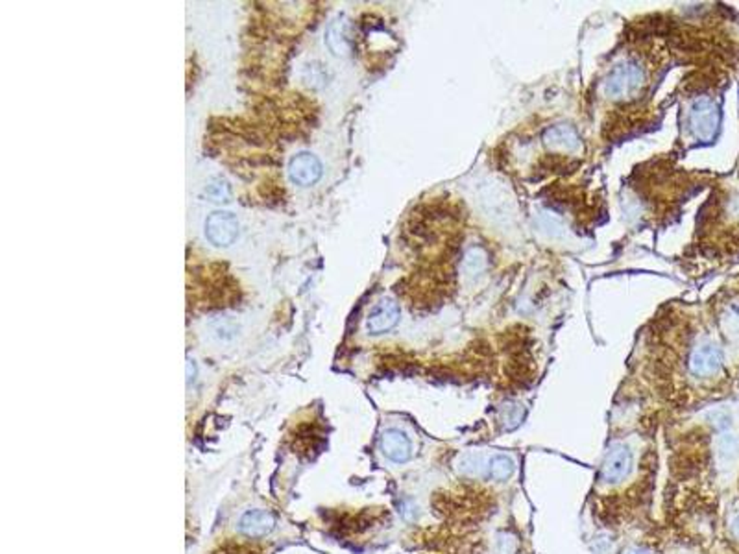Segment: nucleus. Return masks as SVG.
Instances as JSON below:
<instances>
[{
    "label": "nucleus",
    "instance_id": "1",
    "mask_svg": "<svg viewBox=\"0 0 739 554\" xmlns=\"http://www.w3.org/2000/svg\"><path fill=\"white\" fill-rule=\"evenodd\" d=\"M647 76L636 59H625L606 74L603 82V91L612 100H632L644 89Z\"/></svg>",
    "mask_w": 739,
    "mask_h": 554
},
{
    "label": "nucleus",
    "instance_id": "2",
    "mask_svg": "<svg viewBox=\"0 0 739 554\" xmlns=\"http://www.w3.org/2000/svg\"><path fill=\"white\" fill-rule=\"evenodd\" d=\"M634 466V453L626 444H612L604 454L601 466V482L603 484H619L625 481Z\"/></svg>",
    "mask_w": 739,
    "mask_h": 554
},
{
    "label": "nucleus",
    "instance_id": "3",
    "mask_svg": "<svg viewBox=\"0 0 739 554\" xmlns=\"http://www.w3.org/2000/svg\"><path fill=\"white\" fill-rule=\"evenodd\" d=\"M719 126V111L710 98H698L690 110V127L701 141H712Z\"/></svg>",
    "mask_w": 739,
    "mask_h": 554
},
{
    "label": "nucleus",
    "instance_id": "4",
    "mask_svg": "<svg viewBox=\"0 0 739 554\" xmlns=\"http://www.w3.org/2000/svg\"><path fill=\"white\" fill-rule=\"evenodd\" d=\"M239 235V220L229 211H215L205 220V236L211 244L226 248L233 244Z\"/></svg>",
    "mask_w": 739,
    "mask_h": 554
},
{
    "label": "nucleus",
    "instance_id": "5",
    "mask_svg": "<svg viewBox=\"0 0 739 554\" xmlns=\"http://www.w3.org/2000/svg\"><path fill=\"white\" fill-rule=\"evenodd\" d=\"M379 449L392 464H407L413 459V441L399 429H386L379 438Z\"/></svg>",
    "mask_w": 739,
    "mask_h": 554
},
{
    "label": "nucleus",
    "instance_id": "6",
    "mask_svg": "<svg viewBox=\"0 0 739 554\" xmlns=\"http://www.w3.org/2000/svg\"><path fill=\"white\" fill-rule=\"evenodd\" d=\"M322 163L318 160L316 155L309 154V152H301V154L294 155L289 163V177L291 182L296 183L299 187H311L322 177Z\"/></svg>",
    "mask_w": 739,
    "mask_h": 554
},
{
    "label": "nucleus",
    "instance_id": "7",
    "mask_svg": "<svg viewBox=\"0 0 739 554\" xmlns=\"http://www.w3.org/2000/svg\"><path fill=\"white\" fill-rule=\"evenodd\" d=\"M399 322V305L391 298H385L372 309L366 318V331L370 335H385L392 331Z\"/></svg>",
    "mask_w": 739,
    "mask_h": 554
},
{
    "label": "nucleus",
    "instance_id": "8",
    "mask_svg": "<svg viewBox=\"0 0 739 554\" xmlns=\"http://www.w3.org/2000/svg\"><path fill=\"white\" fill-rule=\"evenodd\" d=\"M723 364L721 350L713 344L697 345L690 355V372L695 377H708L719 372Z\"/></svg>",
    "mask_w": 739,
    "mask_h": 554
},
{
    "label": "nucleus",
    "instance_id": "9",
    "mask_svg": "<svg viewBox=\"0 0 739 554\" xmlns=\"http://www.w3.org/2000/svg\"><path fill=\"white\" fill-rule=\"evenodd\" d=\"M274 527H276V519H274L272 513L259 508L244 512L237 523V531L241 532L242 536L252 538V540L268 536L274 531Z\"/></svg>",
    "mask_w": 739,
    "mask_h": 554
},
{
    "label": "nucleus",
    "instance_id": "10",
    "mask_svg": "<svg viewBox=\"0 0 739 554\" xmlns=\"http://www.w3.org/2000/svg\"><path fill=\"white\" fill-rule=\"evenodd\" d=\"M544 141L549 148L560 152H577L581 148V135L575 127L567 124H558L545 130Z\"/></svg>",
    "mask_w": 739,
    "mask_h": 554
},
{
    "label": "nucleus",
    "instance_id": "11",
    "mask_svg": "<svg viewBox=\"0 0 739 554\" xmlns=\"http://www.w3.org/2000/svg\"><path fill=\"white\" fill-rule=\"evenodd\" d=\"M488 459L490 456H485L482 453L467 451L458 456V473L473 479L488 477Z\"/></svg>",
    "mask_w": 739,
    "mask_h": 554
},
{
    "label": "nucleus",
    "instance_id": "12",
    "mask_svg": "<svg viewBox=\"0 0 739 554\" xmlns=\"http://www.w3.org/2000/svg\"><path fill=\"white\" fill-rule=\"evenodd\" d=\"M517 464L512 454L495 453L488 459V477L495 482H507L516 473Z\"/></svg>",
    "mask_w": 739,
    "mask_h": 554
},
{
    "label": "nucleus",
    "instance_id": "13",
    "mask_svg": "<svg viewBox=\"0 0 739 554\" xmlns=\"http://www.w3.org/2000/svg\"><path fill=\"white\" fill-rule=\"evenodd\" d=\"M326 43L329 51L336 56H346L349 52V37H348V23L344 19H336L335 23L329 24L326 33Z\"/></svg>",
    "mask_w": 739,
    "mask_h": 554
},
{
    "label": "nucleus",
    "instance_id": "14",
    "mask_svg": "<svg viewBox=\"0 0 739 554\" xmlns=\"http://www.w3.org/2000/svg\"><path fill=\"white\" fill-rule=\"evenodd\" d=\"M488 268V254L482 250L481 246H472L470 250L464 254L462 259V272L467 279H475Z\"/></svg>",
    "mask_w": 739,
    "mask_h": 554
},
{
    "label": "nucleus",
    "instance_id": "15",
    "mask_svg": "<svg viewBox=\"0 0 739 554\" xmlns=\"http://www.w3.org/2000/svg\"><path fill=\"white\" fill-rule=\"evenodd\" d=\"M717 456L723 464H728L739 456V437L734 432H723L715 441Z\"/></svg>",
    "mask_w": 739,
    "mask_h": 554
},
{
    "label": "nucleus",
    "instance_id": "16",
    "mask_svg": "<svg viewBox=\"0 0 739 554\" xmlns=\"http://www.w3.org/2000/svg\"><path fill=\"white\" fill-rule=\"evenodd\" d=\"M205 196L211 202H217V204H227L229 198H232V189H229L227 182L218 177V179H213L205 187Z\"/></svg>",
    "mask_w": 739,
    "mask_h": 554
},
{
    "label": "nucleus",
    "instance_id": "17",
    "mask_svg": "<svg viewBox=\"0 0 739 554\" xmlns=\"http://www.w3.org/2000/svg\"><path fill=\"white\" fill-rule=\"evenodd\" d=\"M517 549V541L508 532H499L495 536V554H514Z\"/></svg>",
    "mask_w": 739,
    "mask_h": 554
},
{
    "label": "nucleus",
    "instance_id": "18",
    "mask_svg": "<svg viewBox=\"0 0 739 554\" xmlns=\"http://www.w3.org/2000/svg\"><path fill=\"white\" fill-rule=\"evenodd\" d=\"M730 531L735 538H739V513H735L730 521Z\"/></svg>",
    "mask_w": 739,
    "mask_h": 554
},
{
    "label": "nucleus",
    "instance_id": "19",
    "mask_svg": "<svg viewBox=\"0 0 739 554\" xmlns=\"http://www.w3.org/2000/svg\"><path fill=\"white\" fill-rule=\"evenodd\" d=\"M625 554H653L647 549H640V547H634V549H629Z\"/></svg>",
    "mask_w": 739,
    "mask_h": 554
},
{
    "label": "nucleus",
    "instance_id": "20",
    "mask_svg": "<svg viewBox=\"0 0 739 554\" xmlns=\"http://www.w3.org/2000/svg\"><path fill=\"white\" fill-rule=\"evenodd\" d=\"M195 372H196V370H195V364H192L191 360H189V364H187V373H189V382H191V379H195Z\"/></svg>",
    "mask_w": 739,
    "mask_h": 554
}]
</instances>
